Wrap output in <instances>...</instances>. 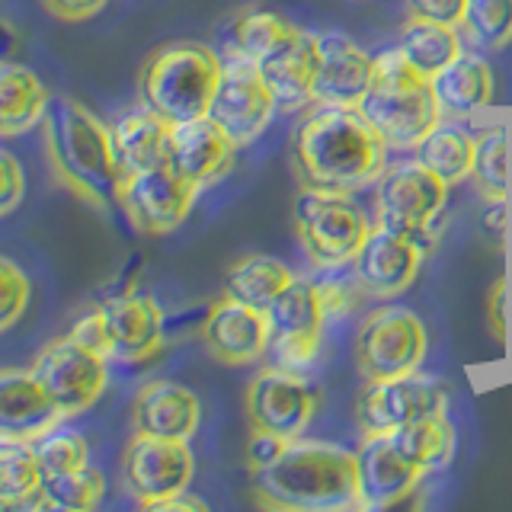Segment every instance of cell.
Segmentation results:
<instances>
[{"label": "cell", "mask_w": 512, "mask_h": 512, "mask_svg": "<svg viewBox=\"0 0 512 512\" xmlns=\"http://www.w3.org/2000/svg\"><path fill=\"white\" fill-rule=\"evenodd\" d=\"M276 109L279 106L272 100L269 87L263 84L260 71H256L250 61L228 58L205 116L212 119L237 148H247L250 141H256L266 132V125L276 116Z\"/></svg>", "instance_id": "cell-14"}, {"label": "cell", "mask_w": 512, "mask_h": 512, "mask_svg": "<svg viewBox=\"0 0 512 512\" xmlns=\"http://www.w3.org/2000/svg\"><path fill=\"white\" fill-rule=\"evenodd\" d=\"M320 295H324V308H327V317H346L359 308V301L365 298L362 285L356 282H320Z\"/></svg>", "instance_id": "cell-41"}, {"label": "cell", "mask_w": 512, "mask_h": 512, "mask_svg": "<svg viewBox=\"0 0 512 512\" xmlns=\"http://www.w3.org/2000/svg\"><path fill=\"white\" fill-rule=\"evenodd\" d=\"M202 420V404L186 384L148 381L132 400V432L151 439L189 442Z\"/></svg>", "instance_id": "cell-23"}, {"label": "cell", "mask_w": 512, "mask_h": 512, "mask_svg": "<svg viewBox=\"0 0 512 512\" xmlns=\"http://www.w3.org/2000/svg\"><path fill=\"white\" fill-rule=\"evenodd\" d=\"M237 144L221 132V128L202 116L189 119L170 128V154L167 167L180 173L186 183H192L199 192L205 186L221 183L234 167Z\"/></svg>", "instance_id": "cell-20"}, {"label": "cell", "mask_w": 512, "mask_h": 512, "mask_svg": "<svg viewBox=\"0 0 512 512\" xmlns=\"http://www.w3.org/2000/svg\"><path fill=\"white\" fill-rule=\"evenodd\" d=\"M407 13L413 20H429V23H445V26H461L468 0H404Z\"/></svg>", "instance_id": "cell-40"}, {"label": "cell", "mask_w": 512, "mask_h": 512, "mask_svg": "<svg viewBox=\"0 0 512 512\" xmlns=\"http://www.w3.org/2000/svg\"><path fill=\"white\" fill-rule=\"evenodd\" d=\"M250 429H263L288 442L301 439L317 416V391L295 368L272 365L256 372L244 391Z\"/></svg>", "instance_id": "cell-10"}, {"label": "cell", "mask_w": 512, "mask_h": 512, "mask_svg": "<svg viewBox=\"0 0 512 512\" xmlns=\"http://www.w3.org/2000/svg\"><path fill=\"white\" fill-rule=\"evenodd\" d=\"M416 160L445 180L448 186H458L471 180L474 167V138L458 125H436L432 132L416 144Z\"/></svg>", "instance_id": "cell-32"}, {"label": "cell", "mask_w": 512, "mask_h": 512, "mask_svg": "<svg viewBox=\"0 0 512 512\" xmlns=\"http://www.w3.org/2000/svg\"><path fill=\"white\" fill-rule=\"evenodd\" d=\"M429 349L426 324L410 308H378L356 336V365L365 381L420 372Z\"/></svg>", "instance_id": "cell-8"}, {"label": "cell", "mask_w": 512, "mask_h": 512, "mask_svg": "<svg viewBox=\"0 0 512 512\" xmlns=\"http://www.w3.org/2000/svg\"><path fill=\"white\" fill-rule=\"evenodd\" d=\"M42 125L45 151L58 183L93 208L119 205L125 170L116 157L112 128L71 96H52Z\"/></svg>", "instance_id": "cell-3"}, {"label": "cell", "mask_w": 512, "mask_h": 512, "mask_svg": "<svg viewBox=\"0 0 512 512\" xmlns=\"http://www.w3.org/2000/svg\"><path fill=\"white\" fill-rule=\"evenodd\" d=\"M397 52L404 55L416 71L426 77H436L442 68H448L461 52V36L455 26L445 23H429V20H410L400 29Z\"/></svg>", "instance_id": "cell-30"}, {"label": "cell", "mask_w": 512, "mask_h": 512, "mask_svg": "<svg viewBox=\"0 0 512 512\" xmlns=\"http://www.w3.org/2000/svg\"><path fill=\"white\" fill-rule=\"evenodd\" d=\"M32 448H36V458L42 464V474H64V471H77L90 464V448L87 442L77 436V432H64V429H48L39 439H32Z\"/></svg>", "instance_id": "cell-37"}, {"label": "cell", "mask_w": 512, "mask_h": 512, "mask_svg": "<svg viewBox=\"0 0 512 512\" xmlns=\"http://www.w3.org/2000/svg\"><path fill=\"white\" fill-rule=\"evenodd\" d=\"M285 445H288V439H282V436H272V432H263V429H250V439L244 445L247 468L260 471L263 464L276 461L285 452Z\"/></svg>", "instance_id": "cell-42"}, {"label": "cell", "mask_w": 512, "mask_h": 512, "mask_svg": "<svg viewBox=\"0 0 512 512\" xmlns=\"http://www.w3.org/2000/svg\"><path fill=\"white\" fill-rule=\"evenodd\" d=\"M224 61L202 42H170L141 64L138 100L170 125L202 119L221 80Z\"/></svg>", "instance_id": "cell-5"}, {"label": "cell", "mask_w": 512, "mask_h": 512, "mask_svg": "<svg viewBox=\"0 0 512 512\" xmlns=\"http://www.w3.org/2000/svg\"><path fill=\"white\" fill-rule=\"evenodd\" d=\"M461 29L480 52H500L512 45V0H468Z\"/></svg>", "instance_id": "cell-36"}, {"label": "cell", "mask_w": 512, "mask_h": 512, "mask_svg": "<svg viewBox=\"0 0 512 512\" xmlns=\"http://www.w3.org/2000/svg\"><path fill=\"white\" fill-rule=\"evenodd\" d=\"M109 362L141 365L164 349V311L151 295H116L100 304Z\"/></svg>", "instance_id": "cell-17"}, {"label": "cell", "mask_w": 512, "mask_h": 512, "mask_svg": "<svg viewBox=\"0 0 512 512\" xmlns=\"http://www.w3.org/2000/svg\"><path fill=\"white\" fill-rule=\"evenodd\" d=\"M295 234L317 269H340L356 260L365 237L375 224L368 221L362 205L352 199V192L314 189L301 186L292 208Z\"/></svg>", "instance_id": "cell-6"}, {"label": "cell", "mask_w": 512, "mask_h": 512, "mask_svg": "<svg viewBox=\"0 0 512 512\" xmlns=\"http://www.w3.org/2000/svg\"><path fill=\"white\" fill-rule=\"evenodd\" d=\"M112 128V144L125 173L164 167L170 154V122L160 119L151 109H135L128 116L116 119Z\"/></svg>", "instance_id": "cell-26"}, {"label": "cell", "mask_w": 512, "mask_h": 512, "mask_svg": "<svg viewBox=\"0 0 512 512\" xmlns=\"http://www.w3.org/2000/svg\"><path fill=\"white\" fill-rule=\"evenodd\" d=\"M490 327L496 340H506V279H496L493 295H490Z\"/></svg>", "instance_id": "cell-45"}, {"label": "cell", "mask_w": 512, "mask_h": 512, "mask_svg": "<svg viewBox=\"0 0 512 512\" xmlns=\"http://www.w3.org/2000/svg\"><path fill=\"white\" fill-rule=\"evenodd\" d=\"M506 154H509V132L506 125L484 128L474 138V167H471V183L490 205L506 202Z\"/></svg>", "instance_id": "cell-34"}, {"label": "cell", "mask_w": 512, "mask_h": 512, "mask_svg": "<svg viewBox=\"0 0 512 512\" xmlns=\"http://www.w3.org/2000/svg\"><path fill=\"white\" fill-rule=\"evenodd\" d=\"M202 343L212 352V359H218L221 365L260 362L272 343L269 314L224 295L221 301L212 304V311L205 317Z\"/></svg>", "instance_id": "cell-18"}, {"label": "cell", "mask_w": 512, "mask_h": 512, "mask_svg": "<svg viewBox=\"0 0 512 512\" xmlns=\"http://www.w3.org/2000/svg\"><path fill=\"white\" fill-rule=\"evenodd\" d=\"M29 372L36 375L64 420H71V416L87 413L103 397L109 381V359L64 333L61 340L48 343L39 352Z\"/></svg>", "instance_id": "cell-9"}, {"label": "cell", "mask_w": 512, "mask_h": 512, "mask_svg": "<svg viewBox=\"0 0 512 512\" xmlns=\"http://www.w3.org/2000/svg\"><path fill=\"white\" fill-rule=\"evenodd\" d=\"M42 4L48 13L58 16L64 23H84L90 16L100 13L109 0H42Z\"/></svg>", "instance_id": "cell-44"}, {"label": "cell", "mask_w": 512, "mask_h": 512, "mask_svg": "<svg viewBox=\"0 0 512 512\" xmlns=\"http://www.w3.org/2000/svg\"><path fill=\"white\" fill-rule=\"evenodd\" d=\"M423 247L413 240L400 237L388 228H372L365 237L362 250L356 253V282L368 298H397L420 276L423 266Z\"/></svg>", "instance_id": "cell-19"}, {"label": "cell", "mask_w": 512, "mask_h": 512, "mask_svg": "<svg viewBox=\"0 0 512 512\" xmlns=\"http://www.w3.org/2000/svg\"><path fill=\"white\" fill-rule=\"evenodd\" d=\"M320 64V36L292 26L285 36L253 61L272 100L282 112H298L314 103V77Z\"/></svg>", "instance_id": "cell-16"}, {"label": "cell", "mask_w": 512, "mask_h": 512, "mask_svg": "<svg viewBox=\"0 0 512 512\" xmlns=\"http://www.w3.org/2000/svg\"><path fill=\"white\" fill-rule=\"evenodd\" d=\"M388 439L394 442V448L400 455L423 471L445 468L455 455V429H452V423H448L445 413L413 420L407 426L388 432Z\"/></svg>", "instance_id": "cell-31"}, {"label": "cell", "mask_w": 512, "mask_h": 512, "mask_svg": "<svg viewBox=\"0 0 512 512\" xmlns=\"http://www.w3.org/2000/svg\"><path fill=\"white\" fill-rule=\"evenodd\" d=\"M375 74V55H368L340 32L320 36V64L314 77V106L359 109Z\"/></svg>", "instance_id": "cell-21"}, {"label": "cell", "mask_w": 512, "mask_h": 512, "mask_svg": "<svg viewBox=\"0 0 512 512\" xmlns=\"http://www.w3.org/2000/svg\"><path fill=\"white\" fill-rule=\"evenodd\" d=\"M154 509H196V512H205V503H202V500H196V496H189V490H183V493L170 496V500L157 503Z\"/></svg>", "instance_id": "cell-46"}, {"label": "cell", "mask_w": 512, "mask_h": 512, "mask_svg": "<svg viewBox=\"0 0 512 512\" xmlns=\"http://www.w3.org/2000/svg\"><path fill=\"white\" fill-rule=\"evenodd\" d=\"M266 314L272 327L269 352H272V359H276V365L295 368V372L304 365H311L320 349L324 324H327L320 282L295 279L276 301H272V308Z\"/></svg>", "instance_id": "cell-15"}, {"label": "cell", "mask_w": 512, "mask_h": 512, "mask_svg": "<svg viewBox=\"0 0 512 512\" xmlns=\"http://www.w3.org/2000/svg\"><path fill=\"white\" fill-rule=\"evenodd\" d=\"M292 282H295V272L282 260L253 253L228 269V276H224V295L234 301H244L250 308L269 311L272 301H276Z\"/></svg>", "instance_id": "cell-28"}, {"label": "cell", "mask_w": 512, "mask_h": 512, "mask_svg": "<svg viewBox=\"0 0 512 512\" xmlns=\"http://www.w3.org/2000/svg\"><path fill=\"white\" fill-rule=\"evenodd\" d=\"M68 336H74L77 343H84V346H90L96 352H103V356L109 359V352H106V327H103L100 308H93V311H87L84 317H80L77 324L68 330Z\"/></svg>", "instance_id": "cell-43"}, {"label": "cell", "mask_w": 512, "mask_h": 512, "mask_svg": "<svg viewBox=\"0 0 512 512\" xmlns=\"http://www.w3.org/2000/svg\"><path fill=\"white\" fill-rule=\"evenodd\" d=\"M448 183L426 170L420 160L388 164L375 192V224L429 250L442 234Z\"/></svg>", "instance_id": "cell-7"}, {"label": "cell", "mask_w": 512, "mask_h": 512, "mask_svg": "<svg viewBox=\"0 0 512 512\" xmlns=\"http://www.w3.org/2000/svg\"><path fill=\"white\" fill-rule=\"evenodd\" d=\"M29 295L32 288L26 272L13 260H7V256H0V333L10 330L26 314Z\"/></svg>", "instance_id": "cell-38"}, {"label": "cell", "mask_w": 512, "mask_h": 512, "mask_svg": "<svg viewBox=\"0 0 512 512\" xmlns=\"http://www.w3.org/2000/svg\"><path fill=\"white\" fill-rule=\"evenodd\" d=\"M253 477V500L276 512L362 509L359 458L330 442H288L285 452Z\"/></svg>", "instance_id": "cell-2"}, {"label": "cell", "mask_w": 512, "mask_h": 512, "mask_svg": "<svg viewBox=\"0 0 512 512\" xmlns=\"http://www.w3.org/2000/svg\"><path fill=\"white\" fill-rule=\"evenodd\" d=\"M359 458V490H362V509H388L404 503L410 493H416L423 480V468L410 464L397 452L388 436L365 432L362 445L356 448Z\"/></svg>", "instance_id": "cell-22"}, {"label": "cell", "mask_w": 512, "mask_h": 512, "mask_svg": "<svg viewBox=\"0 0 512 512\" xmlns=\"http://www.w3.org/2000/svg\"><path fill=\"white\" fill-rule=\"evenodd\" d=\"M359 109L378 128V135L388 141V148L397 151H413L442 122V106L436 100V90H432V77L416 71L397 52V45L375 55L372 87H368Z\"/></svg>", "instance_id": "cell-4"}, {"label": "cell", "mask_w": 512, "mask_h": 512, "mask_svg": "<svg viewBox=\"0 0 512 512\" xmlns=\"http://www.w3.org/2000/svg\"><path fill=\"white\" fill-rule=\"evenodd\" d=\"M106 496V480L103 474L84 464L77 471L52 474L42 480V506L45 509H61V512H87L96 509Z\"/></svg>", "instance_id": "cell-33"}, {"label": "cell", "mask_w": 512, "mask_h": 512, "mask_svg": "<svg viewBox=\"0 0 512 512\" xmlns=\"http://www.w3.org/2000/svg\"><path fill=\"white\" fill-rule=\"evenodd\" d=\"M288 29H292V23H288L285 16L272 13V10H260V7L240 10L231 23V32H228L231 58L253 64L260 55H266Z\"/></svg>", "instance_id": "cell-35"}, {"label": "cell", "mask_w": 512, "mask_h": 512, "mask_svg": "<svg viewBox=\"0 0 512 512\" xmlns=\"http://www.w3.org/2000/svg\"><path fill=\"white\" fill-rule=\"evenodd\" d=\"M388 141L362 109L317 106L292 135V167L301 186L356 192L388 170Z\"/></svg>", "instance_id": "cell-1"}, {"label": "cell", "mask_w": 512, "mask_h": 512, "mask_svg": "<svg viewBox=\"0 0 512 512\" xmlns=\"http://www.w3.org/2000/svg\"><path fill=\"white\" fill-rule=\"evenodd\" d=\"M196 196L199 189L164 164V167L125 173L119 189V208L135 231L160 237L176 231L189 218Z\"/></svg>", "instance_id": "cell-13"}, {"label": "cell", "mask_w": 512, "mask_h": 512, "mask_svg": "<svg viewBox=\"0 0 512 512\" xmlns=\"http://www.w3.org/2000/svg\"><path fill=\"white\" fill-rule=\"evenodd\" d=\"M432 90H436V100L445 116L468 119L493 103V68L487 64V58L461 52L448 68L432 77Z\"/></svg>", "instance_id": "cell-25"}, {"label": "cell", "mask_w": 512, "mask_h": 512, "mask_svg": "<svg viewBox=\"0 0 512 512\" xmlns=\"http://www.w3.org/2000/svg\"><path fill=\"white\" fill-rule=\"evenodd\" d=\"M64 420L52 397L26 368H0V436L39 439Z\"/></svg>", "instance_id": "cell-24"}, {"label": "cell", "mask_w": 512, "mask_h": 512, "mask_svg": "<svg viewBox=\"0 0 512 512\" xmlns=\"http://www.w3.org/2000/svg\"><path fill=\"white\" fill-rule=\"evenodd\" d=\"M48 90L26 64L0 61V138L26 135L48 112Z\"/></svg>", "instance_id": "cell-27"}, {"label": "cell", "mask_w": 512, "mask_h": 512, "mask_svg": "<svg viewBox=\"0 0 512 512\" xmlns=\"http://www.w3.org/2000/svg\"><path fill=\"white\" fill-rule=\"evenodd\" d=\"M448 407L445 388L429 375L410 372L397 378L368 381L356 397V420L362 432L388 436V432L407 426L423 416H442Z\"/></svg>", "instance_id": "cell-11"}, {"label": "cell", "mask_w": 512, "mask_h": 512, "mask_svg": "<svg viewBox=\"0 0 512 512\" xmlns=\"http://www.w3.org/2000/svg\"><path fill=\"white\" fill-rule=\"evenodd\" d=\"M42 464L29 439L0 436V509L42 506Z\"/></svg>", "instance_id": "cell-29"}, {"label": "cell", "mask_w": 512, "mask_h": 512, "mask_svg": "<svg viewBox=\"0 0 512 512\" xmlns=\"http://www.w3.org/2000/svg\"><path fill=\"white\" fill-rule=\"evenodd\" d=\"M23 196H26V176H23L20 160L0 148V218L16 212Z\"/></svg>", "instance_id": "cell-39"}, {"label": "cell", "mask_w": 512, "mask_h": 512, "mask_svg": "<svg viewBox=\"0 0 512 512\" xmlns=\"http://www.w3.org/2000/svg\"><path fill=\"white\" fill-rule=\"evenodd\" d=\"M196 474L189 442L132 436L122 455V484L135 496L141 509H154L157 503L189 490Z\"/></svg>", "instance_id": "cell-12"}]
</instances>
